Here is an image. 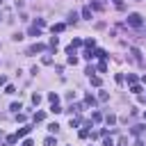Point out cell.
Segmentation results:
<instances>
[{
    "label": "cell",
    "instance_id": "obj_1",
    "mask_svg": "<svg viewBox=\"0 0 146 146\" xmlns=\"http://www.w3.org/2000/svg\"><path fill=\"white\" fill-rule=\"evenodd\" d=\"M128 25H130V27H141V25H144V18H141L139 14H130V16H128Z\"/></svg>",
    "mask_w": 146,
    "mask_h": 146
},
{
    "label": "cell",
    "instance_id": "obj_2",
    "mask_svg": "<svg viewBox=\"0 0 146 146\" xmlns=\"http://www.w3.org/2000/svg\"><path fill=\"white\" fill-rule=\"evenodd\" d=\"M46 50V46L43 43H34V46H30L27 48V55H36V52H43Z\"/></svg>",
    "mask_w": 146,
    "mask_h": 146
},
{
    "label": "cell",
    "instance_id": "obj_3",
    "mask_svg": "<svg viewBox=\"0 0 146 146\" xmlns=\"http://www.w3.org/2000/svg\"><path fill=\"white\" fill-rule=\"evenodd\" d=\"M82 57H84V59H89V62H91V59H94V57H96V50H91V48H87V50H84V52H82Z\"/></svg>",
    "mask_w": 146,
    "mask_h": 146
},
{
    "label": "cell",
    "instance_id": "obj_4",
    "mask_svg": "<svg viewBox=\"0 0 146 146\" xmlns=\"http://www.w3.org/2000/svg\"><path fill=\"white\" fill-rule=\"evenodd\" d=\"M27 34H30V36H39V34H41V27H36V25H32V27L27 30Z\"/></svg>",
    "mask_w": 146,
    "mask_h": 146
},
{
    "label": "cell",
    "instance_id": "obj_5",
    "mask_svg": "<svg viewBox=\"0 0 146 146\" xmlns=\"http://www.w3.org/2000/svg\"><path fill=\"white\" fill-rule=\"evenodd\" d=\"M30 130H32L30 125H23V128H21V130L16 132V137H25V135H30Z\"/></svg>",
    "mask_w": 146,
    "mask_h": 146
},
{
    "label": "cell",
    "instance_id": "obj_6",
    "mask_svg": "<svg viewBox=\"0 0 146 146\" xmlns=\"http://www.w3.org/2000/svg\"><path fill=\"white\" fill-rule=\"evenodd\" d=\"M98 71H100V73L107 71V59H100V62H98Z\"/></svg>",
    "mask_w": 146,
    "mask_h": 146
},
{
    "label": "cell",
    "instance_id": "obj_7",
    "mask_svg": "<svg viewBox=\"0 0 146 146\" xmlns=\"http://www.w3.org/2000/svg\"><path fill=\"white\" fill-rule=\"evenodd\" d=\"M84 103H87V105H91V107H94V105H96V98H94V96H91V94H87V96H84Z\"/></svg>",
    "mask_w": 146,
    "mask_h": 146
},
{
    "label": "cell",
    "instance_id": "obj_8",
    "mask_svg": "<svg viewBox=\"0 0 146 146\" xmlns=\"http://www.w3.org/2000/svg\"><path fill=\"white\" fill-rule=\"evenodd\" d=\"M105 123H107V125H114V123H116V116H114V114H107V116H105Z\"/></svg>",
    "mask_w": 146,
    "mask_h": 146
},
{
    "label": "cell",
    "instance_id": "obj_9",
    "mask_svg": "<svg viewBox=\"0 0 146 146\" xmlns=\"http://www.w3.org/2000/svg\"><path fill=\"white\" fill-rule=\"evenodd\" d=\"M132 132H135V135H144V132H146V125H135Z\"/></svg>",
    "mask_w": 146,
    "mask_h": 146
},
{
    "label": "cell",
    "instance_id": "obj_10",
    "mask_svg": "<svg viewBox=\"0 0 146 146\" xmlns=\"http://www.w3.org/2000/svg\"><path fill=\"white\" fill-rule=\"evenodd\" d=\"M43 146H57L55 137H46V139H43Z\"/></svg>",
    "mask_w": 146,
    "mask_h": 146
},
{
    "label": "cell",
    "instance_id": "obj_11",
    "mask_svg": "<svg viewBox=\"0 0 146 146\" xmlns=\"http://www.w3.org/2000/svg\"><path fill=\"white\" fill-rule=\"evenodd\" d=\"M64 27H66L64 23H55V25H52V34H55V32H62Z\"/></svg>",
    "mask_w": 146,
    "mask_h": 146
},
{
    "label": "cell",
    "instance_id": "obj_12",
    "mask_svg": "<svg viewBox=\"0 0 146 146\" xmlns=\"http://www.w3.org/2000/svg\"><path fill=\"white\" fill-rule=\"evenodd\" d=\"M130 52H132V57H135V62H141V52H139L137 48H132Z\"/></svg>",
    "mask_w": 146,
    "mask_h": 146
},
{
    "label": "cell",
    "instance_id": "obj_13",
    "mask_svg": "<svg viewBox=\"0 0 146 146\" xmlns=\"http://www.w3.org/2000/svg\"><path fill=\"white\" fill-rule=\"evenodd\" d=\"M89 80H91L94 87H100V78H98V75H89Z\"/></svg>",
    "mask_w": 146,
    "mask_h": 146
},
{
    "label": "cell",
    "instance_id": "obj_14",
    "mask_svg": "<svg viewBox=\"0 0 146 146\" xmlns=\"http://www.w3.org/2000/svg\"><path fill=\"white\" fill-rule=\"evenodd\" d=\"M48 100H50V103H52V105H55V103H57V100H59V96H57V94H55V91H50V94H48Z\"/></svg>",
    "mask_w": 146,
    "mask_h": 146
},
{
    "label": "cell",
    "instance_id": "obj_15",
    "mask_svg": "<svg viewBox=\"0 0 146 146\" xmlns=\"http://www.w3.org/2000/svg\"><path fill=\"white\" fill-rule=\"evenodd\" d=\"M82 18H89V21H91V9H89V7L82 9Z\"/></svg>",
    "mask_w": 146,
    "mask_h": 146
},
{
    "label": "cell",
    "instance_id": "obj_16",
    "mask_svg": "<svg viewBox=\"0 0 146 146\" xmlns=\"http://www.w3.org/2000/svg\"><path fill=\"white\" fill-rule=\"evenodd\" d=\"M80 46H82V41H80V39H73V41H71V46H68V48H73V50H75V48H80Z\"/></svg>",
    "mask_w": 146,
    "mask_h": 146
},
{
    "label": "cell",
    "instance_id": "obj_17",
    "mask_svg": "<svg viewBox=\"0 0 146 146\" xmlns=\"http://www.w3.org/2000/svg\"><path fill=\"white\" fill-rule=\"evenodd\" d=\"M130 91H132V94H137V96H139V94H141V87H139V84H130Z\"/></svg>",
    "mask_w": 146,
    "mask_h": 146
},
{
    "label": "cell",
    "instance_id": "obj_18",
    "mask_svg": "<svg viewBox=\"0 0 146 146\" xmlns=\"http://www.w3.org/2000/svg\"><path fill=\"white\" fill-rule=\"evenodd\" d=\"M9 110H11V112H18V110H23V105H21V103H11Z\"/></svg>",
    "mask_w": 146,
    "mask_h": 146
},
{
    "label": "cell",
    "instance_id": "obj_19",
    "mask_svg": "<svg viewBox=\"0 0 146 146\" xmlns=\"http://www.w3.org/2000/svg\"><path fill=\"white\" fill-rule=\"evenodd\" d=\"M91 121H96V123L103 121V114H100V112H94V114H91Z\"/></svg>",
    "mask_w": 146,
    "mask_h": 146
},
{
    "label": "cell",
    "instance_id": "obj_20",
    "mask_svg": "<svg viewBox=\"0 0 146 146\" xmlns=\"http://www.w3.org/2000/svg\"><path fill=\"white\" fill-rule=\"evenodd\" d=\"M5 94H16V87H14V84H7V87H5Z\"/></svg>",
    "mask_w": 146,
    "mask_h": 146
},
{
    "label": "cell",
    "instance_id": "obj_21",
    "mask_svg": "<svg viewBox=\"0 0 146 146\" xmlns=\"http://www.w3.org/2000/svg\"><path fill=\"white\" fill-rule=\"evenodd\" d=\"M50 112H52V114H59V112H64V110H62V107H59V105H57V103H55V105H52V107H50Z\"/></svg>",
    "mask_w": 146,
    "mask_h": 146
},
{
    "label": "cell",
    "instance_id": "obj_22",
    "mask_svg": "<svg viewBox=\"0 0 146 146\" xmlns=\"http://www.w3.org/2000/svg\"><path fill=\"white\" fill-rule=\"evenodd\" d=\"M43 119H46V114H43V112H36V114H34V121H36V123H39V121H43Z\"/></svg>",
    "mask_w": 146,
    "mask_h": 146
},
{
    "label": "cell",
    "instance_id": "obj_23",
    "mask_svg": "<svg viewBox=\"0 0 146 146\" xmlns=\"http://www.w3.org/2000/svg\"><path fill=\"white\" fill-rule=\"evenodd\" d=\"M66 62H68V64H73V66H75V64H78V57H75V55H68V59H66Z\"/></svg>",
    "mask_w": 146,
    "mask_h": 146
},
{
    "label": "cell",
    "instance_id": "obj_24",
    "mask_svg": "<svg viewBox=\"0 0 146 146\" xmlns=\"http://www.w3.org/2000/svg\"><path fill=\"white\" fill-rule=\"evenodd\" d=\"M32 103L39 105V103H41V96H39V94H32Z\"/></svg>",
    "mask_w": 146,
    "mask_h": 146
},
{
    "label": "cell",
    "instance_id": "obj_25",
    "mask_svg": "<svg viewBox=\"0 0 146 146\" xmlns=\"http://www.w3.org/2000/svg\"><path fill=\"white\" fill-rule=\"evenodd\" d=\"M78 125H80V119H78V116H75V119L71 116V128H78Z\"/></svg>",
    "mask_w": 146,
    "mask_h": 146
},
{
    "label": "cell",
    "instance_id": "obj_26",
    "mask_svg": "<svg viewBox=\"0 0 146 146\" xmlns=\"http://www.w3.org/2000/svg\"><path fill=\"white\" fill-rule=\"evenodd\" d=\"M16 141H18L16 135H9V137H7V144H16Z\"/></svg>",
    "mask_w": 146,
    "mask_h": 146
},
{
    "label": "cell",
    "instance_id": "obj_27",
    "mask_svg": "<svg viewBox=\"0 0 146 146\" xmlns=\"http://www.w3.org/2000/svg\"><path fill=\"white\" fill-rule=\"evenodd\" d=\"M82 43H84L87 48H94V43H96V41H94V39H87V41H82Z\"/></svg>",
    "mask_w": 146,
    "mask_h": 146
},
{
    "label": "cell",
    "instance_id": "obj_28",
    "mask_svg": "<svg viewBox=\"0 0 146 146\" xmlns=\"http://www.w3.org/2000/svg\"><path fill=\"white\" fill-rule=\"evenodd\" d=\"M98 98H100V100H103V103H105V100H107V98H110V96H107V91H100V94H98Z\"/></svg>",
    "mask_w": 146,
    "mask_h": 146
},
{
    "label": "cell",
    "instance_id": "obj_29",
    "mask_svg": "<svg viewBox=\"0 0 146 146\" xmlns=\"http://www.w3.org/2000/svg\"><path fill=\"white\" fill-rule=\"evenodd\" d=\"M48 130H50V132H57V130H59V125H57V123H50V125H48Z\"/></svg>",
    "mask_w": 146,
    "mask_h": 146
},
{
    "label": "cell",
    "instance_id": "obj_30",
    "mask_svg": "<svg viewBox=\"0 0 146 146\" xmlns=\"http://www.w3.org/2000/svg\"><path fill=\"white\" fill-rule=\"evenodd\" d=\"M34 25H36V27H43V25H46V21H43V18H36V23H34Z\"/></svg>",
    "mask_w": 146,
    "mask_h": 146
},
{
    "label": "cell",
    "instance_id": "obj_31",
    "mask_svg": "<svg viewBox=\"0 0 146 146\" xmlns=\"http://www.w3.org/2000/svg\"><path fill=\"white\" fill-rule=\"evenodd\" d=\"M41 62H43V64H52V57H50V55H46V57H43Z\"/></svg>",
    "mask_w": 146,
    "mask_h": 146
},
{
    "label": "cell",
    "instance_id": "obj_32",
    "mask_svg": "<svg viewBox=\"0 0 146 146\" xmlns=\"http://www.w3.org/2000/svg\"><path fill=\"white\" fill-rule=\"evenodd\" d=\"M112 2H114V7H116V9H121V7H123V0H112Z\"/></svg>",
    "mask_w": 146,
    "mask_h": 146
},
{
    "label": "cell",
    "instance_id": "obj_33",
    "mask_svg": "<svg viewBox=\"0 0 146 146\" xmlns=\"http://www.w3.org/2000/svg\"><path fill=\"white\" fill-rule=\"evenodd\" d=\"M119 146H128V139H125V137H121V139H119Z\"/></svg>",
    "mask_w": 146,
    "mask_h": 146
},
{
    "label": "cell",
    "instance_id": "obj_34",
    "mask_svg": "<svg viewBox=\"0 0 146 146\" xmlns=\"http://www.w3.org/2000/svg\"><path fill=\"white\" fill-rule=\"evenodd\" d=\"M23 146H34V141H32V139H25V141H23Z\"/></svg>",
    "mask_w": 146,
    "mask_h": 146
},
{
    "label": "cell",
    "instance_id": "obj_35",
    "mask_svg": "<svg viewBox=\"0 0 146 146\" xmlns=\"http://www.w3.org/2000/svg\"><path fill=\"white\" fill-rule=\"evenodd\" d=\"M103 146H114V141H112V139H105V141H103Z\"/></svg>",
    "mask_w": 146,
    "mask_h": 146
},
{
    "label": "cell",
    "instance_id": "obj_36",
    "mask_svg": "<svg viewBox=\"0 0 146 146\" xmlns=\"http://www.w3.org/2000/svg\"><path fill=\"white\" fill-rule=\"evenodd\" d=\"M0 84H7V78L5 75H0Z\"/></svg>",
    "mask_w": 146,
    "mask_h": 146
},
{
    "label": "cell",
    "instance_id": "obj_37",
    "mask_svg": "<svg viewBox=\"0 0 146 146\" xmlns=\"http://www.w3.org/2000/svg\"><path fill=\"white\" fill-rule=\"evenodd\" d=\"M141 80H144V82H146V73H144V75H141Z\"/></svg>",
    "mask_w": 146,
    "mask_h": 146
},
{
    "label": "cell",
    "instance_id": "obj_38",
    "mask_svg": "<svg viewBox=\"0 0 146 146\" xmlns=\"http://www.w3.org/2000/svg\"><path fill=\"white\" fill-rule=\"evenodd\" d=\"M144 119H146V112H144Z\"/></svg>",
    "mask_w": 146,
    "mask_h": 146
},
{
    "label": "cell",
    "instance_id": "obj_39",
    "mask_svg": "<svg viewBox=\"0 0 146 146\" xmlns=\"http://www.w3.org/2000/svg\"><path fill=\"white\" fill-rule=\"evenodd\" d=\"M0 5H2V0H0Z\"/></svg>",
    "mask_w": 146,
    "mask_h": 146
},
{
    "label": "cell",
    "instance_id": "obj_40",
    "mask_svg": "<svg viewBox=\"0 0 146 146\" xmlns=\"http://www.w3.org/2000/svg\"><path fill=\"white\" fill-rule=\"evenodd\" d=\"M137 2H139V0H137Z\"/></svg>",
    "mask_w": 146,
    "mask_h": 146
}]
</instances>
